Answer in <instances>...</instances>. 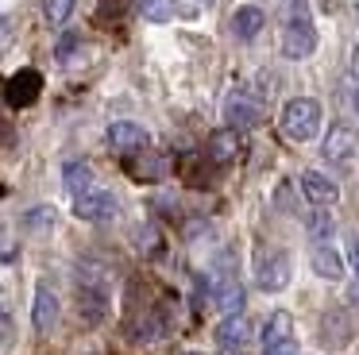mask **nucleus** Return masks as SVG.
Instances as JSON below:
<instances>
[{
  "instance_id": "1",
  "label": "nucleus",
  "mask_w": 359,
  "mask_h": 355,
  "mask_svg": "<svg viewBox=\"0 0 359 355\" xmlns=\"http://www.w3.org/2000/svg\"><path fill=\"white\" fill-rule=\"evenodd\" d=\"M282 131L294 143H305L320 131V105L313 97H294L282 105Z\"/></svg>"
},
{
  "instance_id": "2",
  "label": "nucleus",
  "mask_w": 359,
  "mask_h": 355,
  "mask_svg": "<svg viewBox=\"0 0 359 355\" xmlns=\"http://www.w3.org/2000/svg\"><path fill=\"white\" fill-rule=\"evenodd\" d=\"M320 154H325L328 162H336V166H348L351 159L359 154V135L351 123H332L325 135V143H320Z\"/></svg>"
},
{
  "instance_id": "3",
  "label": "nucleus",
  "mask_w": 359,
  "mask_h": 355,
  "mask_svg": "<svg viewBox=\"0 0 359 355\" xmlns=\"http://www.w3.org/2000/svg\"><path fill=\"white\" fill-rule=\"evenodd\" d=\"M313 51H317L313 20H286V31H282V54H286V58H309Z\"/></svg>"
},
{
  "instance_id": "4",
  "label": "nucleus",
  "mask_w": 359,
  "mask_h": 355,
  "mask_svg": "<svg viewBox=\"0 0 359 355\" xmlns=\"http://www.w3.org/2000/svg\"><path fill=\"white\" fill-rule=\"evenodd\" d=\"M39 93H43V74H39V69H20V74H12L8 85H4V100H8L12 108L35 105Z\"/></svg>"
},
{
  "instance_id": "5",
  "label": "nucleus",
  "mask_w": 359,
  "mask_h": 355,
  "mask_svg": "<svg viewBox=\"0 0 359 355\" xmlns=\"http://www.w3.org/2000/svg\"><path fill=\"white\" fill-rule=\"evenodd\" d=\"M259 286L266 293H278L290 286V255L286 251H266L259 262Z\"/></svg>"
},
{
  "instance_id": "6",
  "label": "nucleus",
  "mask_w": 359,
  "mask_h": 355,
  "mask_svg": "<svg viewBox=\"0 0 359 355\" xmlns=\"http://www.w3.org/2000/svg\"><path fill=\"white\" fill-rule=\"evenodd\" d=\"M116 213V197L104 189H89L81 197H74V216L78 220H109Z\"/></svg>"
},
{
  "instance_id": "7",
  "label": "nucleus",
  "mask_w": 359,
  "mask_h": 355,
  "mask_svg": "<svg viewBox=\"0 0 359 355\" xmlns=\"http://www.w3.org/2000/svg\"><path fill=\"white\" fill-rule=\"evenodd\" d=\"M224 123L232 131L255 128V123H259V105L248 97V93H232V97L224 100Z\"/></svg>"
},
{
  "instance_id": "8",
  "label": "nucleus",
  "mask_w": 359,
  "mask_h": 355,
  "mask_svg": "<svg viewBox=\"0 0 359 355\" xmlns=\"http://www.w3.org/2000/svg\"><path fill=\"white\" fill-rule=\"evenodd\" d=\"M32 321H35V332H50L58 324V297H55L50 286H39V290H35Z\"/></svg>"
},
{
  "instance_id": "9",
  "label": "nucleus",
  "mask_w": 359,
  "mask_h": 355,
  "mask_svg": "<svg viewBox=\"0 0 359 355\" xmlns=\"http://www.w3.org/2000/svg\"><path fill=\"white\" fill-rule=\"evenodd\" d=\"M109 143L116 147V151H143V147H147V131L132 120H116L109 128Z\"/></svg>"
},
{
  "instance_id": "10",
  "label": "nucleus",
  "mask_w": 359,
  "mask_h": 355,
  "mask_svg": "<svg viewBox=\"0 0 359 355\" xmlns=\"http://www.w3.org/2000/svg\"><path fill=\"white\" fill-rule=\"evenodd\" d=\"M248 336H251V324L243 321L240 313L224 316V321H220V328H217V344L224 347V351H240V347L248 344Z\"/></svg>"
},
{
  "instance_id": "11",
  "label": "nucleus",
  "mask_w": 359,
  "mask_h": 355,
  "mask_svg": "<svg viewBox=\"0 0 359 355\" xmlns=\"http://www.w3.org/2000/svg\"><path fill=\"white\" fill-rule=\"evenodd\" d=\"M302 193L313 201V205H336V197H340V189H336V182H328L325 174H317V170H309V174H302Z\"/></svg>"
},
{
  "instance_id": "12",
  "label": "nucleus",
  "mask_w": 359,
  "mask_h": 355,
  "mask_svg": "<svg viewBox=\"0 0 359 355\" xmlns=\"http://www.w3.org/2000/svg\"><path fill=\"white\" fill-rule=\"evenodd\" d=\"M217 309L224 316H232V313H240L243 309V286H240V278H232V274H224V278H217Z\"/></svg>"
},
{
  "instance_id": "13",
  "label": "nucleus",
  "mask_w": 359,
  "mask_h": 355,
  "mask_svg": "<svg viewBox=\"0 0 359 355\" xmlns=\"http://www.w3.org/2000/svg\"><path fill=\"white\" fill-rule=\"evenodd\" d=\"M236 154H240V135H236L232 128L217 131V135L209 139V159L217 162V166H228V162H236Z\"/></svg>"
},
{
  "instance_id": "14",
  "label": "nucleus",
  "mask_w": 359,
  "mask_h": 355,
  "mask_svg": "<svg viewBox=\"0 0 359 355\" xmlns=\"http://www.w3.org/2000/svg\"><path fill=\"white\" fill-rule=\"evenodd\" d=\"M62 185L70 197H81V193L93 189V170H89V162H66L62 166Z\"/></svg>"
},
{
  "instance_id": "15",
  "label": "nucleus",
  "mask_w": 359,
  "mask_h": 355,
  "mask_svg": "<svg viewBox=\"0 0 359 355\" xmlns=\"http://www.w3.org/2000/svg\"><path fill=\"white\" fill-rule=\"evenodd\" d=\"M313 270H317L320 278H328V282H336V278L344 274L340 251H336V247H328V243H317V247H313Z\"/></svg>"
},
{
  "instance_id": "16",
  "label": "nucleus",
  "mask_w": 359,
  "mask_h": 355,
  "mask_svg": "<svg viewBox=\"0 0 359 355\" xmlns=\"http://www.w3.org/2000/svg\"><path fill=\"white\" fill-rule=\"evenodd\" d=\"M286 340H294V321H290L286 309H278V313L266 316V328H263V351L274 344H286Z\"/></svg>"
},
{
  "instance_id": "17",
  "label": "nucleus",
  "mask_w": 359,
  "mask_h": 355,
  "mask_svg": "<svg viewBox=\"0 0 359 355\" xmlns=\"http://www.w3.org/2000/svg\"><path fill=\"white\" fill-rule=\"evenodd\" d=\"M263 23H266V15L259 12V8H240V12L232 15V31H236V39H243V43H251V39L263 31Z\"/></svg>"
},
{
  "instance_id": "18",
  "label": "nucleus",
  "mask_w": 359,
  "mask_h": 355,
  "mask_svg": "<svg viewBox=\"0 0 359 355\" xmlns=\"http://www.w3.org/2000/svg\"><path fill=\"white\" fill-rule=\"evenodd\" d=\"M104 305H109V301H104L101 286H81L78 290V309H81V316H86L89 324H97L104 316Z\"/></svg>"
},
{
  "instance_id": "19",
  "label": "nucleus",
  "mask_w": 359,
  "mask_h": 355,
  "mask_svg": "<svg viewBox=\"0 0 359 355\" xmlns=\"http://www.w3.org/2000/svg\"><path fill=\"white\" fill-rule=\"evenodd\" d=\"M74 4H78V0H43V15H47V23L62 27V23L74 15Z\"/></svg>"
},
{
  "instance_id": "20",
  "label": "nucleus",
  "mask_w": 359,
  "mask_h": 355,
  "mask_svg": "<svg viewBox=\"0 0 359 355\" xmlns=\"http://www.w3.org/2000/svg\"><path fill=\"white\" fill-rule=\"evenodd\" d=\"M140 12L151 23H166L174 15V0H140Z\"/></svg>"
},
{
  "instance_id": "21",
  "label": "nucleus",
  "mask_w": 359,
  "mask_h": 355,
  "mask_svg": "<svg viewBox=\"0 0 359 355\" xmlns=\"http://www.w3.org/2000/svg\"><path fill=\"white\" fill-rule=\"evenodd\" d=\"M55 224V208L50 205H39V208H27L24 213V228L27 232H47Z\"/></svg>"
},
{
  "instance_id": "22",
  "label": "nucleus",
  "mask_w": 359,
  "mask_h": 355,
  "mask_svg": "<svg viewBox=\"0 0 359 355\" xmlns=\"http://www.w3.org/2000/svg\"><path fill=\"white\" fill-rule=\"evenodd\" d=\"M332 232H336V224H332V216H328V213H313V216H309V236H313V243H328V239H332Z\"/></svg>"
},
{
  "instance_id": "23",
  "label": "nucleus",
  "mask_w": 359,
  "mask_h": 355,
  "mask_svg": "<svg viewBox=\"0 0 359 355\" xmlns=\"http://www.w3.org/2000/svg\"><path fill=\"white\" fill-rule=\"evenodd\" d=\"M282 20H309V0H282Z\"/></svg>"
},
{
  "instance_id": "24",
  "label": "nucleus",
  "mask_w": 359,
  "mask_h": 355,
  "mask_svg": "<svg viewBox=\"0 0 359 355\" xmlns=\"http://www.w3.org/2000/svg\"><path fill=\"white\" fill-rule=\"evenodd\" d=\"M132 174L135 178H158V174H163V159L151 154V159H143V162H132Z\"/></svg>"
},
{
  "instance_id": "25",
  "label": "nucleus",
  "mask_w": 359,
  "mask_h": 355,
  "mask_svg": "<svg viewBox=\"0 0 359 355\" xmlns=\"http://www.w3.org/2000/svg\"><path fill=\"white\" fill-rule=\"evenodd\" d=\"M348 251H351V267H355V286H351V301L359 305V236H348Z\"/></svg>"
},
{
  "instance_id": "26",
  "label": "nucleus",
  "mask_w": 359,
  "mask_h": 355,
  "mask_svg": "<svg viewBox=\"0 0 359 355\" xmlns=\"http://www.w3.org/2000/svg\"><path fill=\"white\" fill-rule=\"evenodd\" d=\"M74 51H78V35H62V39H58V51H55L58 62H66Z\"/></svg>"
},
{
  "instance_id": "27",
  "label": "nucleus",
  "mask_w": 359,
  "mask_h": 355,
  "mask_svg": "<svg viewBox=\"0 0 359 355\" xmlns=\"http://www.w3.org/2000/svg\"><path fill=\"white\" fill-rule=\"evenodd\" d=\"M12 340V316H8V309L0 305V344H8Z\"/></svg>"
},
{
  "instance_id": "28",
  "label": "nucleus",
  "mask_w": 359,
  "mask_h": 355,
  "mask_svg": "<svg viewBox=\"0 0 359 355\" xmlns=\"http://www.w3.org/2000/svg\"><path fill=\"white\" fill-rule=\"evenodd\" d=\"M263 355H297V340H286V344H274V347H266Z\"/></svg>"
},
{
  "instance_id": "29",
  "label": "nucleus",
  "mask_w": 359,
  "mask_h": 355,
  "mask_svg": "<svg viewBox=\"0 0 359 355\" xmlns=\"http://www.w3.org/2000/svg\"><path fill=\"white\" fill-rule=\"evenodd\" d=\"M4 31H8V20H0V35H4Z\"/></svg>"
},
{
  "instance_id": "30",
  "label": "nucleus",
  "mask_w": 359,
  "mask_h": 355,
  "mask_svg": "<svg viewBox=\"0 0 359 355\" xmlns=\"http://www.w3.org/2000/svg\"><path fill=\"white\" fill-rule=\"evenodd\" d=\"M0 251H4V232H0Z\"/></svg>"
},
{
  "instance_id": "31",
  "label": "nucleus",
  "mask_w": 359,
  "mask_h": 355,
  "mask_svg": "<svg viewBox=\"0 0 359 355\" xmlns=\"http://www.w3.org/2000/svg\"><path fill=\"white\" fill-rule=\"evenodd\" d=\"M355 108H359V89H355Z\"/></svg>"
},
{
  "instance_id": "32",
  "label": "nucleus",
  "mask_w": 359,
  "mask_h": 355,
  "mask_svg": "<svg viewBox=\"0 0 359 355\" xmlns=\"http://www.w3.org/2000/svg\"><path fill=\"white\" fill-rule=\"evenodd\" d=\"M186 355H201V351H186Z\"/></svg>"
},
{
  "instance_id": "33",
  "label": "nucleus",
  "mask_w": 359,
  "mask_h": 355,
  "mask_svg": "<svg viewBox=\"0 0 359 355\" xmlns=\"http://www.w3.org/2000/svg\"><path fill=\"white\" fill-rule=\"evenodd\" d=\"M205 4H212V0H205Z\"/></svg>"
}]
</instances>
